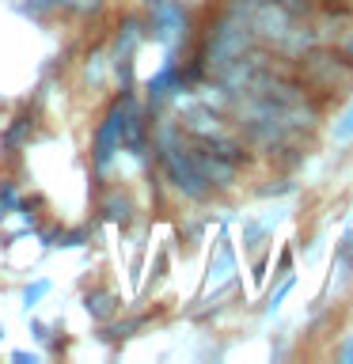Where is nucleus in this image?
Masks as SVG:
<instances>
[{"label": "nucleus", "instance_id": "f257e3e1", "mask_svg": "<svg viewBox=\"0 0 353 364\" xmlns=\"http://www.w3.org/2000/svg\"><path fill=\"white\" fill-rule=\"evenodd\" d=\"M255 46H258V38H255V31H251V19L232 11V8H224L221 16L209 23L205 42H201V50L194 61H201V68L216 80V76H224L239 57H247Z\"/></svg>", "mask_w": 353, "mask_h": 364}, {"label": "nucleus", "instance_id": "f03ea898", "mask_svg": "<svg viewBox=\"0 0 353 364\" xmlns=\"http://www.w3.org/2000/svg\"><path fill=\"white\" fill-rule=\"evenodd\" d=\"M296 73H300L304 91L319 99L342 95L353 84V57L346 50H330V46H312L296 57Z\"/></svg>", "mask_w": 353, "mask_h": 364}, {"label": "nucleus", "instance_id": "7ed1b4c3", "mask_svg": "<svg viewBox=\"0 0 353 364\" xmlns=\"http://www.w3.org/2000/svg\"><path fill=\"white\" fill-rule=\"evenodd\" d=\"M148 38V23L141 16H122L114 27V38L107 46L110 57V73L118 80V87H133V65H137V50Z\"/></svg>", "mask_w": 353, "mask_h": 364}, {"label": "nucleus", "instance_id": "20e7f679", "mask_svg": "<svg viewBox=\"0 0 353 364\" xmlns=\"http://www.w3.org/2000/svg\"><path fill=\"white\" fill-rule=\"evenodd\" d=\"M130 91L133 87H122L118 99L107 107L102 114L95 136H91V171H95V178H102L114 164V156L122 152V125H125V102H130Z\"/></svg>", "mask_w": 353, "mask_h": 364}, {"label": "nucleus", "instance_id": "39448f33", "mask_svg": "<svg viewBox=\"0 0 353 364\" xmlns=\"http://www.w3.org/2000/svg\"><path fill=\"white\" fill-rule=\"evenodd\" d=\"M148 38H156L159 46H167V53L179 50V42L190 34L194 11L182 4V0H164V4L148 8Z\"/></svg>", "mask_w": 353, "mask_h": 364}, {"label": "nucleus", "instance_id": "423d86ee", "mask_svg": "<svg viewBox=\"0 0 353 364\" xmlns=\"http://www.w3.org/2000/svg\"><path fill=\"white\" fill-rule=\"evenodd\" d=\"M182 91H190V80H186V73H182L179 57L167 53V61L159 65V73L144 84V107H148V114L156 118V114L164 110V102H171L175 95H182Z\"/></svg>", "mask_w": 353, "mask_h": 364}, {"label": "nucleus", "instance_id": "0eeeda50", "mask_svg": "<svg viewBox=\"0 0 353 364\" xmlns=\"http://www.w3.org/2000/svg\"><path fill=\"white\" fill-rule=\"evenodd\" d=\"M190 148H194V159H198V167H201L205 182L213 186V193L236 186V178H239V164H236V159H228L224 152H216V148L205 144V141H190Z\"/></svg>", "mask_w": 353, "mask_h": 364}, {"label": "nucleus", "instance_id": "6e6552de", "mask_svg": "<svg viewBox=\"0 0 353 364\" xmlns=\"http://www.w3.org/2000/svg\"><path fill=\"white\" fill-rule=\"evenodd\" d=\"M232 281H236V247H232V239H228V235H216V255L209 258L201 292L221 289V284H232Z\"/></svg>", "mask_w": 353, "mask_h": 364}, {"label": "nucleus", "instance_id": "1a4fd4ad", "mask_svg": "<svg viewBox=\"0 0 353 364\" xmlns=\"http://www.w3.org/2000/svg\"><path fill=\"white\" fill-rule=\"evenodd\" d=\"M84 311H88L91 323L102 326V323H110V318L122 311V296L114 289H107V284H95V289L84 292Z\"/></svg>", "mask_w": 353, "mask_h": 364}, {"label": "nucleus", "instance_id": "9d476101", "mask_svg": "<svg viewBox=\"0 0 353 364\" xmlns=\"http://www.w3.org/2000/svg\"><path fill=\"white\" fill-rule=\"evenodd\" d=\"M330 284H346V281H353V232H346L338 239V247H334V262H330Z\"/></svg>", "mask_w": 353, "mask_h": 364}, {"label": "nucleus", "instance_id": "9b49d317", "mask_svg": "<svg viewBox=\"0 0 353 364\" xmlns=\"http://www.w3.org/2000/svg\"><path fill=\"white\" fill-rule=\"evenodd\" d=\"M99 216H102V220H110V224H125L133 216L130 193H125V190H110L107 198H102V205H99Z\"/></svg>", "mask_w": 353, "mask_h": 364}, {"label": "nucleus", "instance_id": "f8f14e48", "mask_svg": "<svg viewBox=\"0 0 353 364\" xmlns=\"http://www.w3.org/2000/svg\"><path fill=\"white\" fill-rule=\"evenodd\" d=\"M141 326H144V318H118V315H114L110 323H102V334L99 338L107 341V346H118V341H130Z\"/></svg>", "mask_w": 353, "mask_h": 364}, {"label": "nucleus", "instance_id": "ddd939ff", "mask_svg": "<svg viewBox=\"0 0 353 364\" xmlns=\"http://www.w3.org/2000/svg\"><path fill=\"white\" fill-rule=\"evenodd\" d=\"M273 220H278V216H266V220H243V247L258 250L262 243H266V235L273 232Z\"/></svg>", "mask_w": 353, "mask_h": 364}, {"label": "nucleus", "instance_id": "4468645a", "mask_svg": "<svg viewBox=\"0 0 353 364\" xmlns=\"http://www.w3.org/2000/svg\"><path fill=\"white\" fill-rule=\"evenodd\" d=\"M330 141H334L338 148H346L353 144V99L346 102V110L334 118V125H330Z\"/></svg>", "mask_w": 353, "mask_h": 364}, {"label": "nucleus", "instance_id": "2eb2a0df", "mask_svg": "<svg viewBox=\"0 0 353 364\" xmlns=\"http://www.w3.org/2000/svg\"><path fill=\"white\" fill-rule=\"evenodd\" d=\"M102 8H107V0H65L61 4V11L73 19H95Z\"/></svg>", "mask_w": 353, "mask_h": 364}, {"label": "nucleus", "instance_id": "dca6fc26", "mask_svg": "<svg viewBox=\"0 0 353 364\" xmlns=\"http://www.w3.org/2000/svg\"><path fill=\"white\" fill-rule=\"evenodd\" d=\"M110 73V57L107 50H95V53H88V65H84V80L88 84H102V76Z\"/></svg>", "mask_w": 353, "mask_h": 364}, {"label": "nucleus", "instance_id": "f3484780", "mask_svg": "<svg viewBox=\"0 0 353 364\" xmlns=\"http://www.w3.org/2000/svg\"><path fill=\"white\" fill-rule=\"evenodd\" d=\"M293 273H285V277H281V284H278V292H270L266 296V304H262V315H273V311H278V307H281V300H285V296H289L293 292Z\"/></svg>", "mask_w": 353, "mask_h": 364}, {"label": "nucleus", "instance_id": "a211bd4d", "mask_svg": "<svg viewBox=\"0 0 353 364\" xmlns=\"http://www.w3.org/2000/svg\"><path fill=\"white\" fill-rule=\"evenodd\" d=\"M46 292H50V281H46V277H38L34 284H27V289H23V311H31V307H38V300H42Z\"/></svg>", "mask_w": 353, "mask_h": 364}, {"label": "nucleus", "instance_id": "6ab92c4d", "mask_svg": "<svg viewBox=\"0 0 353 364\" xmlns=\"http://www.w3.org/2000/svg\"><path fill=\"white\" fill-rule=\"evenodd\" d=\"M31 334H34V341H42V346H46V341L53 338V326L42 323V318H31Z\"/></svg>", "mask_w": 353, "mask_h": 364}, {"label": "nucleus", "instance_id": "aec40b11", "mask_svg": "<svg viewBox=\"0 0 353 364\" xmlns=\"http://www.w3.org/2000/svg\"><path fill=\"white\" fill-rule=\"evenodd\" d=\"M285 273H293V250H289V247L281 250V258H278V273H273V281H281Z\"/></svg>", "mask_w": 353, "mask_h": 364}, {"label": "nucleus", "instance_id": "412c9836", "mask_svg": "<svg viewBox=\"0 0 353 364\" xmlns=\"http://www.w3.org/2000/svg\"><path fill=\"white\" fill-rule=\"evenodd\" d=\"M334 357L342 360V364H353V334L346 338V341H342V346L334 349Z\"/></svg>", "mask_w": 353, "mask_h": 364}, {"label": "nucleus", "instance_id": "4be33fe9", "mask_svg": "<svg viewBox=\"0 0 353 364\" xmlns=\"http://www.w3.org/2000/svg\"><path fill=\"white\" fill-rule=\"evenodd\" d=\"M11 360H16V364H38V353H27V349H16V353H11Z\"/></svg>", "mask_w": 353, "mask_h": 364}, {"label": "nucleus", "instance_id": "5701e85b", "mask_svg": "<svg viewBox=\"0 0 353 364\" xmlns=\"http://www.w3.org/2000/svg\"><path fill=\"white\" fill-rule=\"evenodd\" d=\"M182 4H186L190 11H205V8H209V4H213V0H182Z\"/></svg>", "mask_w": 353, "mask_h": 364}, {"label": "nucleus", "instance_id": "b1692460", "mask_svg": "<svg viewBox=\"0 0 353 364\" xmlns=\"http://www.w3.org/2000/svg\"><path fill=\"white\" fill-rule=\"evenodd\" d=\"M156 4H164V0H144V11H148V8H156Z\"/></svg>", "mask_w": 353, "mask_h": 364}, {"label": "nucleus", "instance_id": "393cba45", "mask_svg": "<svg viewBox=\"0 0 353 364\" xmlns=\"http://www.w3.org/2000/svg\"><path fill=\"white\" fill-rule=\"evenodd\" d=\"M346 53H349V57H353V38H349V46H346Z\"/></svg>", "mask_w": 353, "mask_h": 364}, {"label": "nucleus", "instance_id": "a878e982", "mask_svg": "<svg viewBox=\"0 0 353 364\" xmlns=\"http://www.w3.org/2000/svg\"><path fill=\"white\" fill-rule=\"evenodd\" d=\"M0 341H4V326H0Z\"/></svg>", "mask_w": 353, "mask_h": 364}]
</instances>
